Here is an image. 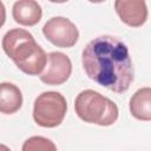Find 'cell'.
<instances>
[{
  "instance_id": "9c48e42d",
  "label": "cell",
  "mask_w": 151,
  "mask_h": 151,
  "mask_svg": "<svg viewBox=\"0 0 151 151\" xmlns=\"http://www.w3.org/2000/svg\"><path fill=\"white\" fill-rule=\"evenodd\" d=\"M129 109L131 114L143 122L151 120V88L142 87L130 98Z\"/></svg>"
},
{
  "instance_id": "5b68a950",
  "label": "cell",
  "mask_w": 151,
  "mask_h": 151,
  "mask_svg": "<svg viewBox=\"0 0 151 151\" xmlns=\"http://www.w3.org/2000/svg\"><path fill=\"white\" fill-rule=\"evenodd\" d=\"M42 33L51 44L63 48L74 46L79 38L77 26L64 17H53L47 20L42 27Z\"/></svg>"
},
{
  "instance_id": "52a82bcc",
  "label": "cell",
  "mask_w": 151,
  "mask_h": 151,
  "mask_svg": "<svg viewBox=\"0 0 151 151\" xmlns=\"http://www.w3.org/2000/svg\"><path fill=\"white\" fill-rule=\"evenodd\" d=\"M114 8L120 20L131 27H139L147 20V7L145 1L117 0Z\"/></svg>"
},
{
  "instance_id": "4fadbf2b",
  "label": "cell",
  "mask_w": 151,
  "mask_h": 151,
  "mask_svg": "<svg viewBox=\"0 0 151 151\" xmlns=\"http://www.w3.org/2000/svg\"><path fill=\"white\" fill-rule=\"evenodd\" d=\"M0 151H11L8 146L4 145V144H0Z\"/></svg>"
},
{
  "instance_id": "8fae6325",
  "label": "cell",
  "mask_w": 151,
  "mask_h": 151,
  "mask_svg": "<svg viewBox=\"0 0 151 151\" xmlns=\"http://www.w3.org/2000/svg\"><path fill=\"white\" fill-rule=\"evenodd\" d=\"M21 151H57V146L48 138L33 136L24 142Z\"/></svg>"
},
{
  "instance_id": "7c38bea8",
  "label": "cell",
  "mask_w": 151,
  "mask_h": 151,
  "mask_svg": "<svg viewBox=\"0 0 151 151\" xmlns=\"http://www.w3.org/2000/svg\"><path fill=\"white\" fill-rule=\"evenodd\" d=\"M5 20H6V8H5V5L0 1V28L4 26Z\"/></svg>"
},
{
  "instance_id": "ba28073f",
  "label": "cell",
  "mask_w": 151,
  "mask_h": 151,
  "mask_svg": "<svg viewBox=\"0 0 151 151\" xmlns=\"http://www.w3.org/2000/svg\"><path fill=\"white\" fill-rule=\"evenodd\" d=\"M12 15L15 22L22 26H34L40 21L42 9L34 0H19L13 5Z\"/></svg>"
},
{
  "instance_id": "277c9868",
  "label": "cell",
  "mask_w": 151,
  "mask_h": 151,
  "mask_svg": "<svg viewBox=\"0 0 151 151\" xmlns=\"http://www.w3.org/2000/svg\"><path fill=\"white\" fill-rule=\"evenodd\" d=\"M67 111L65 97L55 91L39 94L33 105V119L41 127H55L60 125Z\"/></svg>"
},
{
  "instance_id": "3957f363",
  "label": "cell",
  "mask_w": 151,
  "mask_h": 151,
  "mask_svg": "<svg viewBox=\"0 0 151 151\" xmlns=\"http://www.w3.org/2000/svg\"><path fill=\"white\" fill-rule=\"evenodd\" d=\"M77 116L91 124L110 126L118 119V106L107 97L93 90L81 91L74 100Z\"/></svg>"
},
{
  "instance_id": "7a4b0ae2",
  "label": "cell",
  "mask_w": 151,
  "mask_h": 151,
  "mask_svg": "<svg viewBox=\"0 0 151 151\" xmlns=\"http://www.w3.org/2000/svg\"><path fill=\"white\" fill-rule=\"evenodd\" d=\"M2 48L18 68L28 76H39L46 66L47 54L26 29L13 28L6 32Z\"/></svg>"
},
{
  "instance_id": "8992f818",
  "label": "cell",
  "mask_w": 151,
  "mask_h": 151,
  "mask_svg": "<svg viewBox=\"0 0 151 151\" xmlns=\"http://www.w3.org/2000/svg\"><path fill=\"white\" fill-rule=\"evenodd\" d=\"M71 73L72 63L70 58L61 52H51L47 54L46 66L39 78L46 85H61L70 78Z\"/></svg>"
},
{
  "instance_id": "6da1fadb",
  "label": "cell",
  "mask_w": 151,
  "mask_h": 151,
  "mask_svg": "<svg viewBox=\"0 0 151 151\" xmlns=\"http://www.w3.org/2000/svg\"><path fill=\"white\" fill-rule=\"evenodd\" d=\"M83 67L90 79L123 93L133 81V66L127 46L116 37L100 35L91 40L81 53Z\"/></svg>"
},
{
  "instance_id": "30bf717a",
  "label": "cell",
  "mask_w": 151,
  "mask_h": 151,
  "mask_svg": "<svg viewBox=\"0 0 151 151\" xmlns=\"http://www.w3.org/2000/svg\"><path fill=\"white\" fill-rule=\"evenodd\" d=\"M22 105V94L20 88L12 83H0V112L13 114Z\"/></svg>"
}]
</instances>
